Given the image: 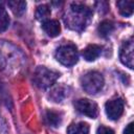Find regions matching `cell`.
Returning <instances> with one entry per match:
<instances>
[{
	"mask_svg": "<svg viewBox=\"0 0 134 134\" xmlns=\"http://www.w3.org/2000/svg\"><path fill=\"white\" fill-rule=\"evenodd\" d=\"M96 134H114V131L108 127L99 126L96 130Z\"/></svg>",
	"mask_w": 134,
	"mask_h": 134,
	"instance_id": "obj_18",
	"label": "cell"
},
{
	"mask_svg": "<svg viewBox=\"0 0 134 134\" xmlns=\"http://www.w3.org/2000/svg\"><path fill=\"white\" fill-rule=\"evenodd\" d=\"M42 28L49 37H52V38L59 36L61 32V26L58 20H47L43 22Z\"/></svg>",
	"mask_w": 134,
	"mask_h": 134,
	"instance_id": "obj_8",
	"label": "cell"
},
{
	"mask_svg": "<svg viewBox=\"0 0 134 134\" xmlns=\"http://www.w3.org/2000/svg\"><path fill=\"white\" fill-rule=\"evenodd\" d=\"M133 50H134V45H133L132 39H130L129 41H126L121 45L120 50H119L120 62L127 67H129L130 69H133V60H134Z\"/></svg>",
	"mask_w": 134,
	"mask_h": 134,
	"instance_id": "obj_7",
	"label": "cell"
},
{
	"mask_svg": "<svg viewBox=\"0 0 134 134\" xmlns=\"http://www.w3.org/2000/svg\"><path fill=\"white\" fill-rule=\"evenodd\" d=\"M82 88L89 94L99 92L104 86V77L97 71H88L81 77Z\"/></svg>",
	"mask_w": 134,
	"mask_h": 134,
	"instance_id": "obj_2",
	"label": "cell"
},
{
	"mask_svg": "<svg viewBox=\"0 0 134 134\" xmlns=\"http://www.w3.org/2000/svg\"><path fill=\"white\" fill-rule=\"evenodd\" d=\"M55 59L64 66L70 67L77 63L79 53L76 47L73 45H63L55 51Z\"/></svg>",
	"mask_w": 134,
	"mask_h": 134,
	"instance_id": "obj_4",
	"label": "cell"
},
{
	"mask_svg": "<svg viewBox=\"0 0 134 134\" xmlns=\"http://www.w3.org/2000/svg\"><path fill=\"white\" fill-rule=\"evenodd\" d=\"M89 125L81 121L76 124H71L67 129V134H88Z\"/></svg>",
	"mask_w": 134,
	"mask_h": 134,
	"instance_id": "obj_11",
	"label": "cell"
},
{
	"mask_svg": "<svg viewBox=\"0 0 134 134\" xmlns=\"http://www.w3.org/2000/svg\"><path fill=\"white\" fill-rule=\"evenodd\" d=\"M113 30H114V24L112 21H109V20H104L103 22H100L97 28V31L102 37L109 36Z\"/></svg>",
	"mask_w": 134,
	"mask_h": 134,
	"instance_id": "obj_14",
	"label": "cell"
},
{
	"mask_svg": "<svg viewBox=\"0 0 134 134\" xmlns=\"http://www.w3.org/2000/svg\"><path fill=\"white\" fill-rule=\"evenodd\" d=\"M124 134H134L133 132V122H130L124 130Z\"/></svg>",
	"mask_w": 134,
	"mask_h": 134,
	"instance_id": "obj_19",
	"label": "cell"
},
{
	"mask_svg": "<svg viewBox=\"0 0 134 134\" xmlns=\"http://www.w3.org/2000/svg\"><path fill=\"white\" fill-rule=\"evenodd\" d=\"M102 53V47L96 44H90L83 50V57L86 61L92 62L96 60Z\"/></svg>",
	"mask_w": 134,
	"mask_h": 134,
	"instance_id": "obj_9",
	"label": "cell"
},
{
	"mask_svg": "<svg viewBox=\"0 0 134 134\" xmlns=\"http://www.w3.org/2000/svg\"><path fill=\"white\" fill-rule=\"evenodd\" d=\"M45 118L47 120V124L51 127H59L62 122V116L61 113L57 112V111H52V110H48L46 112Z\"/></svg>",
	"mask_w": 134,
	"mask_h": 134,
	"instance_id": "obj_13",
	"label": "cell"
},
{
	"mask_svg": "<svg viewBox=\"0 0 134 134\" xmlns=\"http://www.w3.org/2000/svg\"><path fill=\"white\" fill-rule=\"evenodd\" d=\"M59 76L60 74L57 71L50 70L44 66H40L36 69L32 80L37 87L41 89H46L53 85Z\"/></svg>",
	"mask_w": 134,
	"mask_h": 134,
	"instance_id": "obj_3",
	"label": "cell"
},
{
	"mask_svg": "<svg viewBox=\"0 0 134 134\" xmlns=\"http://www.w3.org/2000/svg\"><path fill=\"white\" fill-rule=\"evenodd\" d=\"M91 16L92 10L87 5L79 2H72L64 14V21L66 26L70 29L81 31L85 29Z\"/></svg>",
	"mask_w": 134,
	"mask_h": 134,
	"instance_id": "obj_1",
	"label": "cell"
},
{
	"mask_svg": "<svg viewBox=\"0 0 134 134\" xmlns=\"http://www.w3.org/2000/svg\"><path fill=\"white\" fill-rule=\"evenodd\" d=\"M119 14L124 17H130L133 14V9H134V2L133 1H128V0H121V1H117L116 3Z\"/></svg>",
	"mask_w": 134,
	"mask_h": 134,
	"instance_id": "obj_10",
	"label": "cell"
},
{
	"mask_svg": "<svg viewBox=\"0 0 134 134\" xmlns=\"http://www.w3.org/2000/svg\"><path fill=\"white\" fill-rule=\"evenodd\" d=\"M51 15V10L49 8L48 5L46 4H42L40 6L37 7V10H36V18L39 20V21H47L48 18L50 17Z\"/></svg>",
	"mask_w": 134,
	"mask_h": 134,
	"instance_id": "obj_15",
	"label": "cell"
},
{
	"mask_svg": "<svg viewBox=\"0 0 134 134\" xmlns=\"http://www.w3.org/2000/svg\"><path fill=\"white\" fill-rule=\"evenodd\" d=\"M66 96V90H64L62 87H58L51 91V99L53 102H61Z\"/></svg>",
	"mask_w": 134,
	"mask_h": 134,
	"instance_id": "obj_17",
	"label": "cell"
},
{
	"mask_svg": "<svg viewBox=\"0 0 134 134\" xmlns=\"http://www.w3.org/2000/svg\"><path fill=\"white\" fill-rule=\"evenodd\" d=\"M9 17L3 6H0V32L5 31L9 26Z\"/></svg>",
	"mask_w": 134,
	"mask_h": 134,
	"instance_id": "obj_16",
	"label": "cell"
},
{
	"mask_svg": "<svg viewBox=\"0 0 134 134\" xmlns=\"http://www.w3.org/2000/svg\"><path fill=\"white\" fill-rule=\"evenodd\" d=\"M7 5L9 6V8L12 9V12L16 15V16H22L25 10H26V2L25 1H19V0H13V1H8Z\"/></svg>",
	"mask_w": 134,
	"mask_h": 134,
	"instance_id": "obj_12",
	"label": "cell"
},
{
	"mask_svg": "<svg viewBox=\"0 0 134 134\" xmlns=\"http://www.w3.org/2000/svg\"><path fill=\"white\" fill-rule=\"evenodd\" d=\"M105 111L110 119H118L124 112V100L119 97L108 100L105 105Z\"/></svg>",
	"mask_w": 134,
	"mask_h": 134,
	"instance_id": "obj_6",
	"label": "cell"
},
{
	"mask_svg": "<svg viewBox=\"0 0 134 134\" xmlns=\"http://www.w3.org/2000/svg\"><path fill=\"white\" fill-rule=\"evenodd\" d=\"M74 107L77 112L81 114H84L90 118H95L98 114V108L97 105L88 99V98H80L74 103Z\"/></svg>",
	"mask_w": 134,
	"mask_h": 134,
	"instance_id": "obj_5",
	"label": "cell"
}]
</instances>
